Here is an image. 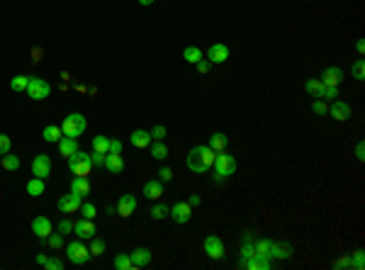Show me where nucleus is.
<instances>
[{
	"mask_svg": "<svg viewBox=\"0 0 365 270\" xmlns=\"http://www.w3.org/2000/svg\"><path fill=\"white\" fill-rule=\"evenodd\" d=\"M214 163V151L209 146H195L190 154H187V168L195 171V173H207Z\"/></svg>",
	"mask_w": 365,
	"mask_h": 270,
	"instance_id": "f257e3e1",
	"label": "nucleus"
},
{
	"mask_svg": "<svg viewBox=\"0 0 365 270\" xmlns=\"http://www.w3.org/2000/svg\"><path fill=\"white\" fill-rule=\"evenodd\" d=\"M69 171L73 176H78V178H88L92 171V163H91V154H86V151H76L73 156H69Z\"/></svg>",
	"mask_w": 365,
	"mask_h": 270,
	"instance_id": "f03ea898",
	"label": "nucleus"
},
{
	"mask_svg": "<svg viewBox=\"0 0 365 270\" xmlns=\"http://www.w3.org/2000/svg\"><path fill=\"white\" fill-rule=\"evenodd\" d=\"M86 127H88V122H86V117L81 112H71L64 122H61V132L64 136H71V139H78V136L86 132Z\"/></svg>",
	"mask_w": 365,
	"mask_h": 270,
	"instance_id": "7ed1b4c3",
	"label": "nucleus"
},
{
	"mask_svg": "<svg viewBox=\"0 0 365 270\" xmlns=\"http://www.w3.org/2000/svg\"><path fill=\"white\" fill-rule=\"evenodd\" d=\"M214 173L217 176H222V178H229V176H234V171H236V158L227 154V151H217L214 154Z\"/></svg>",
	"mask_w": 365,
	"mask_h": 270,
	"instance_id": "20e7f679",
	"label": "nucleus"
},
{
	"mask_svg": "<svg viewBox=\"0 0 365 270\" xmlns=\"http://www.w3.org/2000/svg\"><path fill=\"white\" fill-rule=\"evenodd\" d=\"M66 258H69L73 266H86L92 256H91V248L83 246L81 239H78V241H71L69 246H66Z\"/></svg>",
	"mask_w": 365,
	"mask_h": 270,
	"instance_id": "39448f33",
	"label": "nucleus"
},
{
	"mask_svg": "<svg viewBox=\"0 0 365 270\" xmlns=\"http://www.w3.org/2000/svg\"><path fill=\"white\" fill-rule=\"evenodd\" d=\"M32 100H44V97H49V92H51V86L46 83L44 78H29V86H27V90H24Z\"/></svg>",
	"mask_w": 365,
	"mask_h": 270,
	"instance_id": "423d86ee",
	"label": "nucleus"
},
{
	"mask_svg": "<svg viewBox=\"0 0 365 270\" xmlns=\"http://www.w3.org/2000/svg\"><path fill=\"white\" fill-rule=\"evenodd\" d=\"M202 246H205V253L212 258V261H222V258H224V241H222L217 234H209Z\"/></svg>",
	"mask_w": 365,
	"mask_h": 270,
	"instance_id": "0eeeda50",
	"label": "nucleus"
},
{
	"mask_svg": "<svg viewBox=\"0 0 365 270\" xmlns=\"http://www.w3.org/2000/svg\"><path fill=\"white\" fill-rule=\"evenodd\" d=\"M168 214H171V219H173L176 224H187V222L192 219V207L187 202H176L171 209H168Z\"/></svg>",
	"mask_w": 365,
	"mask_h": 270,
	"instance_id": "6e6552de",
	"label": "nucleus"
},
{
	"mask_svg": "<svg viewBox=\"0 0 365 270\" xmlns=\"http://www.w3.org/2000/svg\"><path fill=\"white\" fill-rule=\"evenodd\" d=\"M81 202H83V197L69 192V195L59 197V212H61V214H76V212L81 209Z\"/></svg>",
	"mask_w": 365,
	"mask_h": 270,
	"instance_id": "1a4fd4ad",
	"label": "nucleus"
},
{
	"mask_svg": "<svg viewBox=\"0 0 365 270\" xmlns=\"http://www.w3.org/2000/svg\"><path fill=\"white\" fill-rule=\"evenodd\" d=\"M49 173H51V158L46 156V154L34 156V161H32V176L34 178H46Z\"/></svg>",
	"mask_w": 365,
	"mask_h": 270,
	"instance_id": "9d476101",
	"label": "nucleus"
},
{
	"mask_svg": "<svg viewBox=\"0 0 365 270\" xmlns=\"http://www.w3.org/2000/svg\"><path fill=\"white\" fill-rule=\"evenodd\" d=\"M229 46L227 44H222V42H217V44H212L209 49H207V61L209 64H224L229 59Z\"/></svg>",
	"mask_w": 365,
	"mask_h": 270,
	"instance_id": "9b49d317",
	"label": "nucleus"
},
{
	"mask_svg": "<svg viewBox=\"0 0 365 270\" xmlns=\"http://www.w3.org/2000/svg\"><path fill=\"white\" fill-rule=\"evenodd\" d=\"M326 114H331L336 122H346V119H351V105L343 100H331V107Z\"/></svg>",
	"mask_w": 365,
	"mask_h": 270,
	"instance_id": "f8f14e48",
	"label": "nucleus"
},
{
	"mask_svg": "<svg viewBox=\"0 0 365 270\" xmlns=\"http://www.w3.org/2000/svg\"><path fill=\"white\" fill-rule=\"evenodd\" d=\"M271 266H273V258L261 256V253H253V256H249L244 261V268H249V270H271Z\"/></svg>",
	"mask_w": 365,
	"mask_h": 270,
	"instance_id": "ddd939ff",
	"label": "nucleus"
},
{
	"mask_svg": "<svg viewBox=\"0 0 365 270\" xmlns=\"http://www.w3.org/2000/svg\"><path fill=\"white\" fill-rule=\"evenodd\" d=\"M73 231L78 234V239L81 241H86V239H92L95 234H97V229H95V224H92V219H78L76 224H73Z\"/></svg>",
	"mask_w": 365,
	"mask_h": 270,
	"instance_id": "4468645a",
	"label": "nucleus"
},
{
	"mask_svg": "<svg viewBox=\"0 0 365 270\" xmlns=\"http://www.w3.org/2000/svg\"><path fill=\"white\" fill-rule=\"evenodd\" d=\"M134 209H137V197L134 195H122L117 200V214L119 217H132Z\"/></svg>",
	"mask_w": 365,
	"mask_h": 270,
	"instance_id": "2eb2a0df",
	"label": "nucleus"
},
{
	"mask_svg": "<svg viewBox=\"0 0 365 270\" xmlns=\"http://www.w3.org/2000/svg\"><path fill=\"white\" fill-rule=\"evenodd\" d=\"M32 231H34L39 239H46V236H49L54 229H51V222H49L46 217H42V214H39V217H34V222H32Z\"/></svg>",
	"mask_w": 365,
	"mask_h": 270,
	"instance_id": "dca6fc26",
	"label": "nucleus"
},
{
	"mask_svg": "<svg viewBox=\"0 0 365 270\" xmlns=\"http://www.w3.org/2000/svg\"><path fill=\"white\" fill-rule=\"evenodd\" d=\"M129 258H132L134 268H146V266L151 263V251H149V248H137V251L129 253Z\"/></svg>",
	"mask_w": 365,
	"mask_h": 270,
	"instance_id": "f3484780",
	"label": "nucleus"
},
{
	"mask_svg": "<svg viewBox=\"0 0 365 270\" xmlns=\"http://www.w3.org/2000/svg\"><path fill=\"white\" fill-rule=\"evenodd\" d=\"M76 151H78V139H71V136H61L59 139V154L64 158L73 156Z\"/></svg>",
	"mask_w": 365,
	"mask_h": 270,
	"instance_id": "a211bd4d",
	"label": "nucleus"
},
{
	"mask_svg": "<svg viewBox=\"0 0 365 270\" xmlns=\"http://www.w3.org/2000/svg\"><path fill=\"white\" fill-rule=\"evenodd\" d=\"M341 76H343V71L339 66H329L321 73V83L324 86H339L341 83Z\"/></svg>",
	"mask_w": 365,
	"mask_h": 270,
	"instance_id": "6ab92c4d",
	"label": "nucleus"
},
{
	"mask_svg": "<svg viewBox=\"0 0 365 270\" xmlns=\"http://www.w3.org/2000/svg\"><path fill=\"white\" fill-rule=\"evenodd\" d=\"M105 168L114 173V176H119L122 171H124V161L119 154H105Z\"/></svg>",
	"mask_w": 365,
	"mask_h": 270,
	"instance_id": "aec40b11",
	"label": "nucleus"
},
{
	"mask_svg": "<svg viewBox=\"0 0 365 270\" xmlns=\"http://www.w3.org/2000/svg\"><path fill=\"white\" fill-rule=\"evenodd\" d=\"M71 192L73 195H78V197H86V195H91V182H88V178H76L71 180Z\"/></svg>",
	"mask_w": 365,
	"mask_h": 270,
	"instance_id": "412c9836",
	"label": "nucleus"
},
{
	"mask_svg": "<svg viewBox=\"0 0 365 270\" xmlns=\"http://www.w3.org/2000/svg\"><path fill=\"white\" fill-rule=\"evenodd\" d=\"M161 195H163V180H149V182L144 185V197L159 200Z\"/></svg>",
	"mask_w": 365,
	"mask_h": 270,
	"instance_id": "4be33fe9",
	"label": "nucleus"
},
{
	"mask_svg": "<svg viewBox=\"0 0 365 270\" xmlns=\"http://www.w3.org/2000/svg\"><path fill=\"white\" fill-rule=\"evenodd\" d=\"M207 146H209L214 154H217V151H224L229 146V136L224 134V132H214V134L209 136V144H207Z\"/></svg>",
	"mask_w": 365,
	"mask_h": 270,
	"instance_id": "5701e85b",
	"label": "nucleus"
},
{
	"mask_svg": "<svg viewBox=\"0 0 365 270\" xmlns=\"http://www.w3.org/2000/svg\"><path fill=\"white\" fill-rule=\"evenodd\" d=\"M129 141H132L137 149H146V146H151V134L144 132V129H134L132 136H129Z\"/></svg>",
	"mask_w": 365,
	"mask_h": 270,
	"instance_id": "b1692460",
	"label": "nucleus"
},
{
	"mask_svg": "<svg viewBox=\"0 0 365 270\" xmlns=\"http://www.w3.org/2000/svg\"><path fill=\"white\" fill-rule=\"evenodd\" d=\"M42 136H44V141H49V144H59V139L64 136V132H61V127H56V124H46Z\"/></svg>",
	"mask_w": 365,
	"mask_h": 270,
	"instance_id": "393cba45",
	"label": "nucleus"
},
{
	"mask_svg": "<svg viewBox=\"0 0 365 270\" xmlns=\"http://www.w3.org/2000/svg\"><path fill=\"white\" fill-rule=\"evenodd\" d=\"M27 195H29V197H39V195H44V178L27 180Z\"/></svg>",
	"mask_w": 365,
	"mask_h": 270,
	"instance_id": "a878e982",
	"label": "nucleus"
},
{
	"mask_svg": "<svg viewBox=\"0 0 365 270\" xmlns=\"http://www.w3.org/2000/svg\"><path fill=\"white\" fill-rule=\"evenodd\" d=\"M182 59H185L187 64H197V61L202 59V49H200V46H185Z\"/></svg>",
	"mask_w": 365,
	"mask_h": 270,
	"instance_id": "bb28decb",
	"label": "nucleus"
},
{
	"mask_svg": "<svg viewBox=\"0 0 365 270\" xmlns=\"http://www.w3.org/2000/svg\"><path fill=\"white\" fill-rule=\"evenodd\" d=\"M114 268L117 270H134V263H132L129 253H117V256H114Z\"/></svg>",
	"mask_w": 365,
	"mask_h": 270,
	"instance_id": "cd10ccee",
	"label": "nucleus"
},
{
	"mask_svg": "<svg viewBox=\"0 0 365 270\" xmlns=\"http://www.w3.org/2000/svg\"><path fill=\"white\" fill-rule=\"evenodd\" d=\"M290 253H292V246H287V244H275L273 241V251H271V258H290Z\"/></svg>",
	"mask_w": 365,
	"mask_h": 270,
	"instance_id": "c85d7f7f",
	"label": "nucleus"
},
{
	"mask_svg": "<svg viewBox=\"0 0 365 270\" xmlns=\"http://www.w3.org/2000/svg\"><path fill=\"white\" fill-rule=\"evenodd\" d=\"M253 248H256V253H261V256H268V258H271L273 241H271V239H258V241H253Z\"/></svg>",
	"mask_w": 365,
	"mask_h": 270,
	"instance_id": "c756f323",
	"label": "nucleus"
},
{
	"mask_svg": "<svg viewBox=\"0 0 365 270\" xmlns=\"http://www.w3.org/2000/svg\"><path fill=\"white\" fill-rule=\"evenodd\" d=\"M151 156L156 158V161H166L168 158V146L163 141H154L151 144Z\"/></svg>",
	"mask_w": 365,
	"mask_h": 270,
	"instance_id": "7c9ffc66",
	"label": "nucleus"
},
{
	"mask_svg": "<svg viewBox=\"0 0 365 270\" xmlns=\"http://www.w3.org/2000/svg\"><path fill=\"white\" fill-rule=\"evenodd\" d=\"M107 149H110V136H102L97 134L92 139V151H100V154H107Z\"/></svg>",
	"mask_w": 365,
	"mask_h": 270,
	"instance_id": "2f4dec72",
	"label": "nucleus"
},
{
	"mask_svg": "<svg viewBox=\"0 0 365 270\" xmlns=\"http://www.w3.org/2000/svg\"><path fill=\"white\" fill-rule=\"evenodd\" d=\"M29 78H32V76H15V78L10 81V88L15 90V92H24L27 86H29Z\"/></svg>",
	"mask_w": 365,
	"mask_h": 270,
	"instance_id": "473e14b6",
	"label": "nucleus"
},
{
	"mask_svg": "<svg viewBox=\"0 0 365 270\" xmlns=\"http://www.w3.org/2000/svg\"><path fill=\"white\" fill-rule=\"evenodd\" d=\"M304 90H307L309 95L319 97L321 90H324V83H321V78H312V81H307V83H304Z\"/></svg>",
	"mask_w": 365,
	"mask_h": 270,
	"instance_id": "72a5a7b5",
	"label": "nucleus"
},
{
	"mask_svg": "<svg viewBox=\"0 0 365 270\" xmlns=\"http://www.w3.org/2000/svg\"><path fill=\"white\" fill-rule=\"evenodd\" d=\"M0 166H2L5 171H10V173H12V171H17V168H20V156L5 154V156H2V163H0Z\"/></svg>",
	"mask_w": 365,
	"mask_h": 270,
	"instance_id": "f704fd0d",
	"label": "nucleus"
},
{
	"mask_svg": "<svg viewBox=\"0 0 365 270\" xmlns=\"http://www.w3.org/2000/svg\"><path fill=\"white\" fill-rule=\"evenodd\" d=\"M81 214H83V219H95L97 217V209H95V204L91 202H81V209H78Z\"/></svg>",
	"mask_w": 365,
	"mask_h": 270,
	"instance_id": "c9c22d12",
	"label": "nucleus"
},
{
	"mask_svg": "<svg viewBox=\"0 0 365 270\" xmlns=\"http://www.w3.org/2000/svg\"><path fill=\"white\" fill-rule=\"evenodd\" d=\"M353 78H356V81H365V61L363 59H356V61H353Z\"/></svg>",
	"mask_w": 365,
	"mask_h": 270,
	"instance_id": "e433bc0d",
	"label": "nucleus"
},
{
	"mask_svg": "<svg viewBox=\"0 0 365 270\" xmlns=\"http://www.w3.org/2000/svg\"><path fill=\"white\" fill-rule=\"evenodd\" d=\"M46 244H49V248H61L64 246V234H61V231H59V234L51 231V234L46 236Z\"/></svg>",
	"mask_w": 365,
	"mask_h": 270,
	"instance_id": "4c0bfd02",
	"label": "nucleus"
},
{
	"mask_svg": "<svg viewBox=\"0 0 365 270\" xmlns=\"http://www.w3.org/2000/svg\"><path fill=\"white\" fill-rule=\"evenodd\" d=\"M319 97L321 100H336L339 97V86H324Z\"/></svg>",
	"mask_w": 365,
	"mask_h": 270,
	"instance_id": "58836bf2",
	"label": "nucleus"
},
{
	"mask_svg": "<svg viewBox=\"0 0 365 270\" xmlns=\"http://www.w3.org/2000/svg\"><path fill=\"white\" fill-rule=\"evenodd\" d=\"M363 266H365L363 251H356V253H353V258H351V268H353V270H363Z\"/></svg>",
	"mask_w": 365,
	"mask_h": 270,
	"instance_id": "ea45409f",
	"label": "nucleus"
},
{
	"mask_svg": "<svg viewBox=\"0 0 365 270\" xmlns=\"http://www.w3.org/2000/svg\"><path fill=\"white\" fill-rule=\"evenodd\" d=\"M149 214H151V217L159 222V219H163V217H168V207H163V204H154Z\"/></svg>",
	"mask_w": 365,
	"mask_h": 270,
	"instance_id": "a19ab883",
	"label": "nucleus"
},
{
	"mask_svg": "<svg viewBox=\"0 0 365 270\" xmlns=\"http://www.w3.org/2000/svg\"><path fill=\"white\" fill-rule=\"evenodd\" d=\"M91 241H92L91 244V256H100V253L105 251V241H102V239H95V236H92Z\"/></svg>",
	"mask_w": 365,
	"mask_h": 270,
	"instance_id": "79ce46f5",
	"label": "nucleus"
},
{
	"mask_svg": "<svg viewBox=\"0 0 365 270\" xmlns=\"http://www.w3.org/2000/svg\"><path fill=\"white\" fill-rule=\"evenodd\" d=\"M149 134H151V141H163V139H166V127H163V124H156Z\"/></svg>",
	"mask_w": 365,
	"mask_h": 270,
	"instance_id": "37998d69",
	"label": "nucleus"
},
{
	"mask_svg": "<svg viewBox=\"0 0 365 270\" xmlns=\"http://www.w3.org/2000/svg\"><path fill=\"white\" fill-rule=\"evenodd\" d=\"M10 146H12V141H10V136H7V134H0V156H5V154H10Z\"/></svg>",
	"mask_w": 365,
	"mask_h": 270,
	"instance_id": "c03bdc74",
	"label": "nucleus"
},
{
	"mask_svg": "<svg viewBox=\"0 0 365 270\" xmlns=\"http://www.w3.org/2000/svg\"><path fill=\"white\" fill-rule=\"evenodd\" d=\"M312 110H314L317 114H321V117L329 112V107H326V102H324V100H314V102H312Z\"/></svg>",
	"mask_w": 365,
	"mask_h": 270,
	"instance_id": "a18cd8bd",
	"label": "nucleus"
},
{
	"mask_svg": "<svg viewBox=\"0 0 365 270\" xmlns=\"http://www.w3.org/2000/svg\"><path fill=\"white\" fill-rule=\"evenodd\" d=\"M44 268H46V270H61V268H64V263H61L59 258H46Z\"/></svg>",
	"mask_w": 365,
	"mask_h": 270,
	"instance_id": "49530a36",
	"label": "nucleus"
},
{
	"mask_svg": "<svg viewBox=\"0 0 365 270\" xmlns=\"http://www.w3.org/2000/svg\"><path fill=\"white\" fill-rule=\"evenodd\" d=\"M91 163H92V166H105V154L92 151V154H91Z\"/></svg>",
	"mask_w": 365,
	"mask_h": 270,
	"instance_id": "de8ad7c7",
	"label": "nucleus"
},
{
	"mask_svg": "<svg viewBox=\"0 0 365 270\" xmlns=\"http://www.w3.org/2000/svg\"><path fill=\"white\" fill-rule=\"evenodd\" d=\"M107 154H122V141L119 139H110V149Z\"/></svg>",
	"mask_w": 365,
	"mask_h": 270,
	"instance_id": "09e8293b",
	"label": "nucleus"
},
{
	"mask_svg": "<svg viewBox=\"0 0 365 270\" xmlns=\"http://www.w3.org/2000/svg\"><path fill=\"white\" fill-rule=\"evenodd\" d=\"M59 231H61V234H71V231H73V222H71V219H61Z\"/></svg>",
	"mask_w": 365,
	"mask_h": 270,
	"instance_id": "8fccbe9b",
	"label": "nucleus"
},
{
	"mask_svg": "<svg viewBox=\"0 0 365 270\" xmlns=\"http://www.w3.org/2000/svg\"><path fill=\"white\" fill-rule=\"evenodd\" d=\"M171 178H173V171H171L168 166H166V168H161V171H159V180H163V182H166V180H171Z\"/></svg>",
	"mask_w": 365,
	"mask_h": 270,
	"instance_id": "3c124183",
	"label": "nucleus"
},
{
	"mask_svg": "<svg viewBox=\"0 0 365 270\" xmlns=\"http://www.w3.org/2000/svg\"><path fill=\"white\" fill-rule=\"evenodd\" d=\"M195 66H197V71H200V73H207V71H209V66H212V64H209V61H205V59H200V61H197V64H195Z\"/></svg>",
	"mask_w": 365,
	"mask_h": 270,
	"instance_id": "603ef678",
	"label": "nucleus"
},
{
	"mask_svg": "<svg viewBox=\"0 0 365 270\" xmlns=\"http://www.w3.org/2000/svg\"><path fill=\"white\" fill-rule=\"evenodd\" d=\"M356 158H358V161H363L365 158V144L363 141H358V146H356Z\"/></svg>",
	"mask_w": 365,
	"mask_h": 270,
	"instance_id": "864d4df0",
	"label": "nucleus"
},
{
	"mask_svg": "<svg viewBox=\"0 0 365 270\" xmlns=\"http://www.w3.org/2000/svg\"><path fill=\"white\" fill-rule=\"evenodd\" d=\"M336 270H341V268H351V256L348 258H341V261H336V266H334Z\"/></svg>",
	"mask_w": 365,
	"mask_h": 270,
	"instance_id": "5fc2aeb1",
	"label": "nucleus"
},
{
	"mask_svg": "<svg viewBox=\"0 0 365 270\" xmlns=\"http://www.w3.org/2000/svg\"><path fill=\"white\" fill-rule=\"evenodd\" d=\"M185 202L190 204V207H197V204L202 202V200H200V195H190V197H187V200H185Z\"/></svg>",
	"mask_w": 365,
	"mask_h": 270,
	"instance_id": "6e6d98bb",
	"label": "nucleus"
},
{
	"mask_svg": "<svg viewBox=\"0 0 365 270\" xmlns=\"http://www.w3.org/2000/svg\"><path fill=\"white\" fill-rule=\"evenodd\" d=\"M356 51L363 56V51H365V42H363V39H358V42H356Z\"/></svg>",
	"mask_w": 365,
	"mask_h": 270,
	"instance_id": "4d7b16f0",
	"label": "nucleus"
},
{
	"mask_svg": "<svg viewBox=\"0 0 365 270\" xmlns=\"http://www.w3.org/2000/svg\"><path fill=\"white\" fill-rule=\"evenodd\" d=\"M42 54H44L42 49H34V51H32V56H34V61H42Z\"/></svg>",
	"mask_w": 365,
	"mask_h": 270,
	"instance_id": "13d9d810",
	"label": "nucleus"
},
{
	"mask_svg": "<svg viewBox=\"0 0 365 270\" xmlns=\"http://www.w3.org/2000/svg\"><path fill=\"white\" fill-rule=\"evenodd\" d=\"M37 263H39V266H44V263H46V256H44V253H39V256H37Z\"/></svg>",
	"mask_w": 365,
	"mask_h": 270,
	"instance_id": "bf43d9fd",
	"label": "nucleus"
},
{
	"mask_svg": "<svg viewBox=\"0 0 365 270\" xmlns=\"http://www.w3.org/2000/svg\"><path fill=\"white\" fill-rule=\"evenodd\" d=\"M154 0H139V5H151Z\"/></svg>",
	"mask_w": 365,
	"mask_h": 270,
	"instance_id": "052dcab7",
	"label": "nucleus"
},
{
	"mask_svg": "<svg viewBox=\"0 0 365 270\" xmlns=\"http://www.w3.org/2000/svg\"><path fill=\"white\" fill-rule=\"evenodd\" d=\"M0 163H2V156H0Z\"/></svg>",
	"mask_w": 365,
	"mask_h": 270,
	"instance_id": "680f3d73",
	"label": "nucleus"
}]
</instances>
